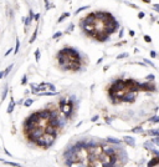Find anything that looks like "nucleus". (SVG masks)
<instances>
[{
  "instance_id": "obj_1",
  "label": "nucleus",
  "mask_w": 159,
  "mask_h": 167,
  "mask_svg": "<svg viewBox=\"0 0 159 167\" xmlns=\"http://www.w3.org/2000/svg\"><path fill=\"white\" fill-rule=\"evenodd\" d=\"M45 132V129L44 127H40V126H36L34 127L32 130H30L29 132H26V136H28V140L31 142H36V140L39 137H41Z\"/></svg>"
},
{
  "instance_id": "obj_2",
  "label": "nucleus",
  "mask_w": 159,
  "mask_h": 167,
  "mask_svg": "<svg viewBox=\"0 0 159 167\" xmlns=\"http://www.w3.org/2000/svg\"><path fill=\"white\" fill-rule=\"evenodd\" d=\"M60 109H61V111H62V113L65 115V117L67 118L71 115V112L73 111V101H71V100L66 101L62 106H60Z\"/></svg>"
},
{
  "instance_id": "obj_3",
  "label": "nucleus",
  "mask_w": 159,
  "mask_h": 167,
  "mask_svg": "<svg viewBox=\"0 0 159 167\" xmlns=\"http://www.w3.org/2000/svg\"><path fill=\"white\" fill-rule=\"evenodd\" d=\"M42 137H44V140H45V146H44V148H48L50 146H52V143H54L55 138H56V135H52V134L44 132Z\"/></svg>"
},
{
  "instance_id": "obj_4",
  "label": "nucleus",
  "mask_w": 159,
  "mask_h": 167,
  "mask_svg": "<svg viewBox=\"0 0 159 167\" xmlns=\"http://www.w3.org/2000/svg\"><path fill=\"white\" fill-rule=\"evenodd\" d=\"M121 101H124V102H133L135 100V92L134 91H127L123 96L119 97Z\"/></svg>"
},
{
  "instance_id": "obj_5",
  "label": "nucleus",
  "mask_w": 159,
  "mask_h": 167,
  "mask_svg": "<svg viewBox=\"0 0 159 167\" xmlns=\"http://www.w3.org/2000/svg\"><path fill=\"white\" fill-rule=\"evenodd\" d=\"M96 16H95V13H92V14L87 15L85 19L82 20V25H88V24H95L96 23Z\"/></svg>"
},
{
  "instance_id": "obj_6",
  "label": "nucleus",
  "mask_w": 159,
  "mask_h": 167,
  "mask_svg": "<svg viewBox=\"0 0 159 167\" xmlns=\"http://www.w3.org/2000/svg\"><path fill=\"white\" fill-rule=\"evenodd\" d=\"M37 115H39L40 120L47 121L48 117H50V110H41V111H37Z\"/></svg>"
},
{
  "instance_id": "obj_7",
  "label": "nucleus",
  "mask_w": 159,
  "mask_h": 167,
  "mask_svg": "<svg viewBox=\"0 0 159 167\" xmlns=\"http://www.w3.org/2000/svg\"><path fill=\"white\" fill-rule=\"evenodd\" d=\"M34 19V11L32 10H29V16L28 17H24V23H25V26H29L30 24H31V21Z\"/></svg>"
},
{
  "instance_id": "obj_8",
  "label": "nucleus",
  "mask_w": 159,
  "mask_h": 167,
  "mask_svg": "<svg viewBox=\"0 0 159 167\" xmlns=\"http://www.w3.org/2000/svg\"><path fill=\"white\" fill-rule=\"evenodd\" d=\"M25 121H30V122H35V124H39V121H40V118H39V115H37V112H34L31 113L28 118H26Z\"/></svg>"
},
{
  "instance_id": "obj_9",
  "label": "nucleus",
  "mask_w": 159,
  "mask_h": 167,
  "mask_svg": "<svg viewBox=\"0 0 159 167\" xmlns=\"http://www.w3.org/2000/svg\"><path fill=\"white\" fill-rule=\"evenodd\" d=\"M126 141V143H128L131 147H134L135 146V142H134V138L133 137H129V136H124V138H123Z\"/></svg>"
},
{
  "instance_id": "obj_10",
  "label": "nucleus",
  "mask_w": 159,
  "mask_h": 167,
  "mask_svg": "<svg viewBox=\"0 0 159 167\" xmlns=\"http://www.w3.org/2000/svg\"><path fill=\"white\" fill-rule=\"evenodd\" d=\"M15 105H16V102L14 101V99L11 97V100H10V104H9V106H8V113H11L12 111H14V107H15Z\"/></svg>"
},
{
  "instance_id": "obj_11",
  "label": "nucleus",
  "mask_w": 159,
  "mask_h": 167,
  "mask_svg": "<svg viewBox=\"0 0 159 167\" xmlns=\"http://www.w3.org/2000/svg\"><path fill=\"white\" fill-rule=\"evenodd\" d=\"M56 130H57L56 127L47 125V126H46V129H45V132H47V134H52V135H56Z\"/></svg>"
},
{
  "instance_id": "obj_12",
  "label": "nucleus",
  "mask_w": 159,
  "mask_h": 167,
  "mask_svg": "<svg viewBox=\"0 0 159 167\" xmlns=\"http://www.w3.org/2000/svg\"><path fill=\"white\" fill-rule=\"evenodd\" d=\"M59 92L57 91H50V92H40V96H54V95H57Z\"/></svg>"
},
{
  "instance_id": "obj_13",
  "label": "nucleus",
  "mask_w": 159,
  "mask_h": 167,
  "mask_svg": "<svg viewBox=\"0 0 159 167\" xmlns=\"http://www.w3.org/2000/svg\"><path fill=\"white\" fill-rule=\"evenodd\" d=\"M70 16V13H64L62 15H61L60 17H59V20H57V23H62V21L66 19V17H68Z\"/></svg>"
},
{
  "instance_id": "obj_14",
  "label": "nucleus",
  "mask_w": 159,
  "mask_h": 167,
  "mask_svg": "<svg viewBox=\"0 0 159 167\" xmlns=\"http://www.w3.org/2000/svg\"><path fill=\"white\" fill-rule=\"evenodd\" d=\"M158 163H159V156L155 157V159H153L152 161H149V162H148V166H155V165H158Z\"/></svg>"
},
{
  "instance_id": "obj_15",
  "label": "nucleus",
  "mask_w": 159,
  "mask_h": 167,
  "mask_svg": "<svg viewBox=\"0 0 159 167\" xmlns=\"http://www.w3.org/2000/svg\"><path fill=\"white\" fill-rule=\"evenodd\" d=\"M36 38H37V28L35 29V31H34V34H32V36H31V39H30V44H32L35 40H36Z\"/></svg>"
},
{
  "instance_id": "obj_16",
  "label": "nucleus",
  "mask_w": 159,
  "mask_h": 167,
  "mask_svg": "<svg viewBox=\"0 0 159 167\" xmlns=\"http://www.w3.org/2000/svg\"><path fill=\"white\" fill-rule=\"evenodd\" d=\"M32 102H34V100L28 99V100H25V101H24V106H25V107H30V106L32 105Z\"/></svg>"
},
{
  "instance_id": "obj_17",
  "label": "nucleus",
  "mask_w": 159,
  "mask_h": 167,
  "mask_svg": "<svg viewBox=\"0 0 159 167\" xmlns=\"http://www.w3.org/2000/svg\"><path fill=\"white\" fill-rule=\"evenodd\" d=\"M104 153H107V155H109V156L116 155V152H114L113 148H106V150H104Z\"/></svg>"
},
{
  "instance_id": "obj_18",
  "label": "nucleus",
  "mask_w": 159,
  "mask_h": 167,
  "mask_svg": "<svg viewBox=\"0 0 159 167\" xmlns=\"http://www.w3.org/2000/svg\"><path fill=\"white\" fill-rule=\"evenodd\" d=\"M107 142H111V143H119L121 141H119L118 138H114V137H108V138H107Z\"/></svg>"
},
{
  "instance_id": "obj_19",
  "label": "nucleus",
  "mask_w": 159,
  "mask_h": 167,
  "mask_svg": "<svg viewBox=\"0 0 159 167\" xmlns=\"http://www.w3.org/2000/svg\"><path fill=\"white\" fill-rule=\"evenodd\" d=\"M12 66H14V65H9V66L6 67V70H4V76H8L9 75V72H10L11 71V69H12Z\"/></svg>"
},
{
  "instance_id": "obj_20",
  "label": "nucleus",
  "mask_w": 159,
  "mask_h": 167,
  "mask_svg": "<svg viewBox=\"0 0 159 167\" xmlns=\"http://www.w3.org/2000/svg\"><path fill=\"white\" fill-rule=\"evenodd\" d=\"M19 49H20V40H19V39H16V46H15L14 54H17V52H19Z\"/></svg>"
},
{
  "instance_id": "obj_21",
  "label": "nucleus",
  "mask_w": 159,
  "mask_h": 167,
  "mask_svg": "<svg viewBox=\"0 0 159 167\" xmlns=\"http://www.w3.org/2000/svg\"><path fill=\"white\" fill-rule=\"evenodd\" d=\"M149 135L151 136H159V131L158 130H151L149 131Z\"/></svg>"
},
{
  "instance_id": "obj_22",
  "label": "nucleus",
  "mask_w": 159,
  "mask_h": 167,
  "mask_svg": "<svg viewBox=\"0 0 159 167\" xmlns=\"http://www.w3.org/2000/svg\"><path fill=\"white\" fill-rule=\"evenodd\" d=\"M26 84H28V76H26V75H24V76H23V79H21V85H23V86H25Z\"/></svg>"
},
{
  "instance_id": "obj_23",
  "label": "nucleus",
  "mask_w": 159,
  "mask_h": 167,
  "mask_svg": "<svg viewBox=\"0 0 159 167\" xmlns=\"http://www.w3.org/2000/svg\"><path fill=\"white\" fill-rule=\"evenodd\" d=\"M35 59H36V61H40V49L35 50Z\"/></svg>"
},
{
  "instance_id": "obj_24",
  "label": "nucleus",
  "mask_w": 159,
  "mask_h": 167,
  "mask_svg": "<svg viewBox=\"0 0 159 167\" xmlns=\"http://www.w3.org/2000/svg\"><path fill=\"white\" fill-rule=\"evenodd\" d=\"M149 121H151V122H154V124H157V122H159V116H154V117H152Z\"/></svg>"
},
{
  "instance_id": "obj_25",
  "label": "nucleus",
  "mask_w": 159,
  "mask_h": 167,
  "mask_svg": "<svg viewBox=\"0 0 159 167\" xmlns=\"http://www.w3.org/2000/svg\"><path fill=\"white\" fill-rule=\"evenodd\" d=\"M6 95H8V86H5V89H4V92H3V96H1V99H3V100H5Z\"/></svg>"
},
{
  "instance_id": "obj_26",
  "label": "nucleus",
  "mask_w": 159,
  "mask_h": 167,
  "mask_svg": "<svg viewBox=\"0 0 159 167\" xmlns=\"http://www.w3.org/2000/svg\"><path fill=\"white\" fill-rule=\"evenodd\" d=\"M88 8H90V6H87V5H86V6H82V8H80V9H77V11L75 13V14L77 15V14H78L80 11H82V10H86V9H88Z\"/></svg>"
},
{
  "instance_id": "obj_27",
  "label": "nucleus",
  "mask_w": 159,
  "mask_h": 167,
  "mask_svg": "<svg viewBox=\"0 0 159 167\" xmlns=\"http://www.w3.org/2000/svg\"><path fill=\"white\" fill-rule=\"evenodd\" d=\"M144 147H145V148H151V150H153V145L149 143V142H145V143H144Z\"/></svg>"
},
{
  "instance_id": "obj_28",
  "label": "nucleus",
  "mask_w": 159,
  "mask_h": 167,
  "mask_svg": "<svg viewBox=\"0 0 159 167\" xmlns=\"http://www.w3.org/2000/svg\"><path fill=\"white\" fill-rule=\"evenodd\" d=\"M61 35H62V33H61V31H57L56 34H54V36H52V39H57V38H60Z\"/></svg>"
},
{
  "instance_id": "obj_29",
  "label": "nucleus",
  "mask_w": 159,
  "mask_h": 167,
  "mask_svg": "<svg viewBox=\"0 0 159 167\" xmlns=\"http://www.w3.org/2000/svg\"><path fill=\"white\" fill-rule=\"evenodd\" d=\"M144 40L147 41V42H152V38L148 36V35H144Z\"/></svg>"
},
{
  "instance_id": "obj_30",
  "label": "nucleus",
  "mask_w": 159,
  "mask_h": 167,
  "mask_svg": "<svg viewBox=\"0 0 159 167\" xmlns=\"http://www.w3.org/2000/svg\"><path fill=\"white\" fill-rule=\"evenodd\" d=\"M73 28H75V26H73V24H71V25H70L68 28H67V30H66V33H71L72 30H73Z\"/></svg>"
},
{
  "instance_id": "obj_31",
  "label": "nucleus",
  "mask_w": 159,
  "mask_h": 167,
  "mask_svg": "<svg viewBox=\"0 0 159 167\" xmlns=\"http://www.w3.org/2000/svg\"><path fill=\"white\" fill-rule=\"evenodd\" d=\"M133 132H142V127H134L133 129Z\"/></svg>"
},
{
  "instance_id": "obj_32",
  "label": "nucleus",
  "mask_w": 159,
  "mask_h": 167,
  "mask_svg": "<svg viewBox=\"0 0 159 167\" xmlns=\"http://www.w3.org/2000/svg\"><path fill=\"white\" fill-rule=\"evenodd\" d=\"M143 61H144V63L147 64V65H151V66H153V67H154V64L152 63V61H149V60H147V59H144Z\"/></svg>"
},
{
  "instance_id": "obj_33",
  "label": "nucleus",
  "mask_w": 159,
  "mask_h": 167,
  "mask_svg": "<svg viewBox=\"0 0 159 167\" xmlns=\"http://www.w3.org/2000/svg\"><path fill=\"white\" fill-rule=\"evenodd\" d=\"M153 143L159 145V136H155V138H153Z\"/></svg>"
},
{
  "instance_id": "obj_34",
  "label": "nucleus",
  "mask_w": 159,
  "mask_h": 167,
  "mask_svg": "<svg viewBox=\"0 0 159 167\" xmlns=\"http://www.w3.org/2000/svg\"><path fill=\"white\" fill-rule=\"evenodd\" d=\"M127 56H128V54H121V55L117 56V59L119 60V59H123V58H127Z\"/></svg>"
},
{
  "instance_id": "obj_35",
  "label": "nucleus",
  "mask_w": 159,
  "mask_h": 167,
  "mask_svg": "<svg viewBox=\"0 0 159 167\" xmlns=\"http://www.w3.org/2000/svg\"><path fill=\"white\" fill-rule=\"evenodd\" d=\"M45 4H46V10H48V9L51 8V5L48 4V0H45Z\"/></svg>"
},
{
  "instance_id": "obj_36",
  "label": "nucleus",
  "mask_w": 159,
  "mask_h": 167,
  "mask_svg": "<svg viewBox=\"0 0 159 167\" xmlns=\"http://www.w3.org/2000/svg\"><path fill=\"white\" fill-rule=\"evenodd\" d=\"M11 51H14V50H12V49H9V50L5 52V58H6V56H9V55H10V52H11Z\"/></svg>"
},
{
  "instance_id": "obj_37",
  "label": "nucleus",
  "mask_w": 159,
  "mask_h": 167,
  "mask_svg": "<svg viewBox=\"0 0 159 167\" xmlns=\"http://www.w3.org/2000/svg\"><path fill=\"white\" fill-rule=\"evenodd\" d=\"M138 17H139V19H142V17H144V13H142V11H140V13H138Z\"/></svg>"
},
{
  "instance_id": "obj_38",
  "label": "nucleus",
  "mask_w": 159,
  "mask_h": 167,
  "mask_svg": "<svg viewBox=\"0 0 159 167\" xmlns=\"http://www.w3.org/2000/svg\"><path fill=\"white\" fill-rule=\"evenodd\" d=\"M147 80H154V75H148L147 76Z\"/></svg>"
},
{
  "instance_id": "obj_39",
  "label": "nucleus",
  "mask_w": 159,
  "mask_h": 167,
  "mask_svg": "<svg viewBox=\"0 0 159 167\" xmlns=\"http://www.w3.org/2000/svg\"><path fill=\"white\" fill-rule=\"evenodd\" d=\"M34 19H35V20L37 21V20L40 19V14H36V15H34Z\"/></svg>"
},
{
  "instance_id": "obj_40",
  "label": "nucleus",
  "mask_w": 159,
  "mask_h": 167,
  "mask_svg": "<svg viewBox=\"0 0 159 167\" xmlns=\"http://www.w3.org/2000/svg\"><path fill=\"white\" fill-rule=\"evenodd\" d=\"M151 56H152V58H155V56H157L155 51H151Z\"/></svg>"
},
{
  "instance_id": "obj_41",
  "label": "nucleus",
  "mask_w": 159,
  "mask_h": 167,
  "mask_svg": "<svg viewBox=\"0 0 159 167\" xmlns=\"http://www.w3.org/2000/svg\"><path fill=\"white\" fill-rule=\"evenodd\" d=\"M154 9H155L157 11H159V4H154Z\"/></svg>"
},
{
  "instance_id": "obj_42",
  "label": "nucleus",
  "mask_w": 159,
  "mask_h": 167,
  "mask_svg": "<svg viewBox=\"0 0 159 167\" xmlns=\"http://www.w3.org/2000/svg\"><path fill=\"white\" fill-rule=\"evenodd\" d=\"M129 35H131V36H134V31H133V30H129Z\"/></svg>"
},
{
  "instance_id": "obj_43",
  "label": "nucleus",
  "mask_w": 159,
  "mask_h": 167,
  "mask_svg": "<svg viewBox=\"0 0 159 167\" xmlns=\"http://www.w3.org/2000/svg\"><path fill=\"white\" fill-rule=\"evenodd\" d=\"M97 118H98V116H93V117H92V120H91V121H93V122H95V121L97 120Z\"/></svg>"
},
{
  "instance_id": "obj_44",
  "label": "nucleus",
  "mask_w": 159,
  "mask_h": 167,
  "mask_svg": "<svg viewBox=\"0 0 159 167\" xmlns=\"http://www.w3.org/2000/svg\"><path fill=\"white\" fill-rule=\"evenodd\" d=\"M4 151H5V153H6V155H8V156H11V153H10V152H9V151L6 150V148H5V150H4Z\"/></svg>"
},
{
  "instance_id": "obj_45",
  "label": "nucleus",
  "mask_w": 159,
  "mask_h": 167,
  "mask_svg": "<svg viewBox=\"0 0 159 167\" xmlns=\"http://www.w3.org/2000/svg\"><path fill=\"white\" fill-rule=\"evenodd\" d=\"M4 77V71H0V79Z\"/></svg>"
},
{
  "instance_id": "obj_46",
  "label": "nucleus",
  "mask_w": 159,
  "mask_h": 167,
  "mask_svg": "<svg viewBox=\"0 0 159 167\" xmlns=\"http://www.w3.org/2000/svg\"><path fill=\"white\" fill-rule=\"evenodd\" d=\"M102 60H103L102 58H101V59H98V61H97V64H101V63H102Z\"/></svg>"
},
{
  "instance_id": "obj_47",
  "label": "nucleus",
  "mask_w": 159,
  "mask_h": 167,
  "mask_svg": "<svg viewBox=\"0 0 159 167\" xmlns=\"http://www.w3.org/2000/svg\"><path fill=\"white\" fill-rule=\"evenodd\" d=\"M144 3H151V0H143Z\"/></svg>"
}]
</instances>
